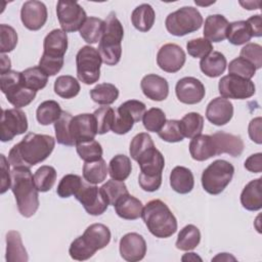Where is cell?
<instances>
[{
  "label": "cell",
  "mask_w": 262,
  "mask_h": 262,
  "mask_svg": "<svg viewBox=\"0 0 262 262\" xmlns=\"http://www.w3.org/2000/svg\"><path fill=\"white\" fill-rule=\"evenodd\" d=\"M55 140L52 136L28 133L8 154V161L13 167H32L45 161L52 152Z\"/></svg>",
  "instance_id": "1"
},
{
  "label": "cell",
  "mask_w": 262,
  "mask_h": 262,
  "mask_svg": "<svg viewBox=\"0 0 262 262\" xmlns=\"http://www.w3.org/2000/svg\"><path fill=\"white\" fill-rule=\"evenodd\" d=\"M11 191L18 212L26 218L32 217L39 208V194L34 176L28 167H13L11 171Z\"/></svg>",
  "instance_id": "2"
},
{
  "label": "cell",
  "mask_w": 262,
  "mask_h": 262,
  "mask_svg": "<svg viewBox=\"0 0 262 262\" xmlns=\"http://www.w3.org/2000/svg\"><path fill=\"white\" fill-rule=\"evenodd\" d=\"M142 220L149 232L159 238H167L177 231V220L169 207L161 200H151L143 208Z\"/></svg>",
  "instance_id": "3"
},
{
  "label": "cell",
  "mask_w": 262,
  "mask_h": 262,
  "mask_svg": "<svg viewBox=\"0 0 262 262\" xmlns=\"http://www.w3.org/2000/svg\"><path fill=\"white\" fill-rule=\"evenodd\" d=\"M123 37V26L116 13L112 11L104 19V30L97 49L102 62L107 66H115L120 61Z\"/></svg>",
  "instance_id": "4"
},
{
  "label": "cell",
  "mask_w": 262,
  "mask_h": 262,
  "mask_svg": "<svg viewBox=\"0 0 262 262\" xmlns=\"http://www.w3.org/2000/svg\"><path fill=\"white\" fill-rule=\"evenodd\" d=\"M140 167L138 183L148 192L156 191L162 184V171L165 167V159L162 152L152 146L141 154L136 160Z\"/></svg>",
  "instance_id": "5"
},
{
  "label": "cell",
  "mask_w": 262,
  "mask_h": 262,
  "mask_svg": "<svg viewBox=\"0 0 262 262\" xmlns=\"http://www.w3.org/2000/svg\"><path fill=\"white\" fill-rule=\"evenodd\" d=\"M0 79L2 93L15 108L27 106L35 99L37 91L26 86L21 72L10 70L1 74Z\"/></svg>",
  "instance_id": "6"
},
{
  "label": "cell",
  "mask_w": 262,
  "mask_h": 262,
  "mask_svg": "<svg viewBox=\"0 0 262 262\" xmlns=\"http://www.w3.org/2000/svg\"><path fill=\"white\" fill-rule=\"evenodd\" d=\"M203 21V16L196 8L183 6L168 14L165 26L171 35L182 37L198 31L202 27Z\"/></svg>",
  "instance_id": "7"
},
{
  "label": "cell",
  "mask_w": 262,
  "mask_h": 262,
  "mask_svg": "<svg viewBox=\"0 0 262 262\" xmlns=\"http://www.w3.org/2000/svg\"><path fill=\"white\" fill-rule=\"evenodd\" d=\"M234 173L232 164L225 160H216L211 163L202 174V185L210 194H219L230 183Z\"/></svg>",
  "instance_id": "8"
},
{
  "label": "cell",
  "mask_w": 262,
  "mask_h": 262,
  "mask_svg": "<svg viewBox=\"0 0 262 262\" xmlns=\"http://www.w3.org/2000/svg\"><path fill=\"white\" fill-rule=\"evenodd\" d=\"M101 57L92 46H83L76 55L77 77L84 84L91 85L97 82L100 78Z\"/></svg>",
  "instance_id": "9"
},
{
  "label": "cell",
  "mask_w": 262,
  "mask_h": 262,
  "mask_svg": "<svg viewBox=\"0 0 262 262\" xmlns=\"http://www.w3.org/2000/svg\"><path fill=\"white\" fill-rule=\"evenodd\" d=\"M145 112V104L139 100L130 99L123 102L116 112L112 131L119 135L128 133L133 128L134 123L142 120Z\"/></svg>",
  "instance_id": "10"
},
{
  "label": "cell",
  "mask_w": 262,
  "mask_h": 262,
  "mask_svg": "<svg viewBox=\"0 0 262 262\" xmlns=\"http://www.w3.org/2000/svg\"><path fill=\"white\" fill-rule=\"evenodd\" d=\"M56 15L61 27L66 33L80 31L87 15L82 6L75 1L60 0L56 5Z\"/></svg>",
  "instance_id": "11"
},
{
  "label": "cell",
  "mask_w": 262,
  "mask_h": 262,
  "mask_svg": "<svg viewBox=\"0 0 262 262\" xmlns=\"http://www.w3.org/2000/svg\"><path fill=\"white\" fill-rule=\"evenodd\" d=\"M218 90L221 97L226 99H246L253 96L256 92L254 82L232 74H228L220 79Z\"/></svg>",
  "instance_id": "12"
},
{
  "label": "cell",
  "mask_w": 262,
  "mask_h": 262,
  "mask_svg": "<svg viewBox=\"0 0 262 262\" xmlns=\"http://www.w3.org/2000/svg\"><path fill=\"white\" fill-rule=\"evenodd\" d=\"M27 130L28 119L21 110L14 107L2 111L0 122V139L2 142L12 140Z\"/></svg>",
  "instance_id": "13"
},
{
  "label": "cell",
  "mask_w": 262,
  "mask_h": 262,
  "mask_svg": "<svg viewBox=\"0 0 262 262\" xmlns=\"http://www.w3.org/2000/svg\"><path fill=\"white\" fill-rule=\"evenodd\" d=\"M75 196L82 204L85 211L92 216L103 214L108 207V202L100 187L88 182H83Z\"/></svg>",
  "instance_id": "14"
},
{
  "label": "cell",
  "mask_w": 262,
  "mask_h": 262,
  "mask_svg": "<svg viewBox=\"0 0 262 262\" xmlns=\"http://www.w3.org/2000/svg\"><path fill=\"white\" fill-rule=\"evenodd\" d=\"M186 60L183 49L174 43L164 44L158 51L157 63L161 70L167 73H176L182 69Z\"/></svg>",
  "instance_id": "15"
},
{
  "label": "cell",
  "mask_w": 262,
  "mask_h": 262,
  "mask_svg": "<svg viewBox=\"0 0 262 262\" xmlns=\"http://www.w3.org/2000/svg\"><path fill=\"white\" fill-rule=\"evenodd\" d=\"M70 133L75 145L94 139L97 134V124L93 114H80L73 117L70 123Z\"/></svg>",
  "instance_id": "16"
},
{
  "label": "cell",
  "mask_w": 262,
  "mask_h": 262,
  "mask_svg": "<svg viewBox=\"0 0 262 262\" xmlns=\"http://www.w3.org/2000/svg\"><path fill=\"white\" fill-rule=\"evenodd\" d=\"M178 100L185 104H196L203 100L206 94L204 84L196 78L184 77L175 86Z\"/></svg>",
  "instance_id": "17"
},
{
  "label": "cell",
  "mask_w": 262,
  "mask_h": 262,
  "mask_svg": "<svg viewBox=\"0 0 262 262\" xmlns=\"http://www.w3.org/2000/svg\"><path fill=\"white\" fill-rule=\"evenodd\" d=\"M47 15L45 4L37 0L25 2L20 9L21 23L30 31L40 30L45 25Z\"/></svg>",
  "instance_id": "18"
},
{
  "label": "cell",
  "mask_w": 262,
  "mask_h": 262,
  "mask_svg": "<svg viewBox=\"0 0 262 262\" xmlns=\"http://www.w3.org/2000/svg\"><path fill=\"white\" fill-rule=\"evenodd\" d=\"M119 251L121 257L129 262L140 261L146 254V243L137 232H129L120 239Z\"/></svg>",
  "instance_id": "19"
},
{
  "label": "cell",
  "mask_w": 262,
  "mask_h": 262,
  "mask_svg": "<svg viewBox=\"0 0 262 262\" xmlns=\"http://www.w3.org/2000/svg\"><path fill=\"white\" fill-rule=\"evenodd\" d=\"M43 54L42 56L63 60V56L68 49V35L60 29H54L46 35L43 42Z\"/></svg>",
  "instance_id": "20"
},
{
  "label": "cell",
  "mask_w": 262,
  "mask_h": 262,
  "mask_svg": "<svg viewBox=\"0 0 262 262\" xmlns=\"http://www.w3.org/2000/svg\"><path fill=\"white\" fill-rule=\"evenodd\" d=\"M232 116L233 105L224 97H215L207 105L206 118L213 125L223 126L231 120Z\"/></svg>",
  "instance_id": "21"
},
{
  "label": "cell",
  "mask_w": 262,
  "mask_h": 262,
  "mask_svg": "<svg viewBox=\"0 0 262 262\" xmlns=\"http://www.w3.org/2000/svg\"><path fill=\"white\" fill-rule=\"evenodd\" d=\"M212 136L216 156L228 154L231 157H239L244 150V141L238 135L223 131L215 132Z\"/></svg>",
  "instance_id": "22"
},
{
  "label": "cell",
  "mask_w": 262,
  "mask_h": 262,
  "mask_svg": "<svg viewBox=\"0 0 262 262\" xmlns=\"http://www.w3.org/2000/svg\"><path fill=\"white\" fill-rule=\"evenodd\" d=\"M143 94L155 101H162L168 97L169 84L167 80L156 74L144 76L140 82Z\"/></svg>",
  "instance_id": "23"
},
{
  "label": "cell",
  "mask_w": 262,
  "mask_h": 262,
  "mask_svg": "<svg viewBox=\"0 0 262 262\" xmlns=\"http://www.w3.org/2000/svg\"><path fill=\"white\" fill-rule=\"evenodd\" d=\"M87 246L96 253V251L105 248L111 242L110 228L101 223H93L89 225L82 234Z\"/></svg>",
  "instance_id": "24"
},
{
  "label": "cell",
  "mask_w": 262,
  "mask_h": 262,
  "mask_svg": "<svg viewBox=\"0 0 262 262\" xmlns=\"http://www.w3.org/2000/svg\"><path fill=\"white\" fill-rule=\"evenodd\" d=\"M228 20L222 14L207 16L204 25V37L210 42H221L226 38Z\"/></svg>",
  "instance_id": "25"
},
{
  "label": "cell",
  "mask_w": 262,
  "mask_h": 262,
  "mask_svg": "<svg viewBox=\"0 0 262 262\" xmlns=\"http://www.w3.org/2000/svg\"><path fill=\"white\" fill-rule=\"evenodd\" d=\"M241 203L248 211H259L262 208V178L251 180L241 193Z\"/></svg>",
  "instance_id": "26"
},
{
  "label": "cell",
  "mask_w": 262,
  "mask_h": 262,
  "mask_svg": "<svg viewBox=\"0 0 262 262\" xmlns=\"http://www.w3.org/2000/svg\"><path fill=\"white\" fill-rule=\"evenodd\" d=\"M117 215L126 220H135L141 217L143 206L137 198L126 193L114 205Z\"/></svg>",
  "instance_id": "27"
},
{
  "label": "cell",
  "mask_w": 262,
  "mask_h": 262,
  "mask_svg": "<svg viewBox=\"0 0 262 262\" xmlns=\"http://www.w3.org/2000/svg\"><path fill=\"white\" fill-rule=\"evenodd\" d=\"M189 154L195 161L203 162L215 157V148L211 135L200 134L191 138L189 142Z\"/></svg>",
  "instance_id": "28"
},
{
  "label": "cell",
  "mask_w": 262,
  "mask_h": 262,
  "mask_svg": "<svg viewBox=\"0 0 262 262\" xmlns=\"http://www.w3.org/2000/svg\"><path fill=\"white\" fill-rule=\"evenodd\" d=\"M5 259L7 262H27L29 260L20 233L16 230H9L6 233Z\"/></svg>",
  "instance_id": "29"
},
{
  "label": "cell",
  "mask_w": 262,
  "mask_h": 262,
  "mask_svg": "<svg viewBox=\"0 0 262 262\" xmlns=\"http://www.w3.org/2000/svg\"><path fill=\"white\" fill-rule=\"evenodd\" d=\"M170 185L178 193L185 194L192 190L194 178L192 172L183 166H176L170 174Z\"/></svg>",
  "instance_id": "30"
},
{
  "label": "cell",
  "mask_w": 262,
  "mask_h": 262,
  "mask_svg": "<svg viewBox=\"0 0 262 262\" xmlns=\"http://www.w3.org/2000/svg\"><path fill=\"white\" fill-rule=\"evenodd\" d=\"M227 66L226 57L219 51H212L207 56L201 58L200 69L210 78H216L221 76Z\"/></svg>",
  "instance_id": "31"
},
{
  "label": "cell",
  "mask_w": 262,
  "mask_h": 262,
  "mask_svg": "<svg viewBox=\"0 0 262 262\" xmlns=\"http://www.w3.org/2000/svg\"><path fill=\"white\" fill-rule=\"evenodd\" d=\"M156 19V13L151 5L147 3H143L138 5L131 14L132 25L139 32H147L149 31Z\"/></svg>",
  "instance_id": "32"
},
{
  "label": "cell",
  "mask_w": 262,
  "mask_h": 262,
  "mask_svg": "<svg viewBox=\"0 0 262 262\" xmlns=\"http://www.w3.org/2000/svg\"><path fill=\"white\" fill-rule=\"evenodd\" d=\"M108 168L105 161L101 158L94 162H85L83 166V177L86 182L98 184L105 180Z\"/></svg>",
  "instance_id": "33"
},
{
  "label": "cell",
  "mask_w": 262,
  "mask_h": 262,
  "mask_svg": "<svg viewBox=\"0 0 262 262\" xmlns=\"http://www.w3.org/2000/svg\"><path fill=\"white\" fill-rule=\"evenodd\" d=\"M103 30L104 20L95 16H89L80 29V36L85 42L89 44H95L100 41Z\"/></svg>",
  "instance_id": "34"
},
{
  "label": "cell",
  "mask_w": 262,
  "mask_h": 262,
  "mask_svg": "<svg viewBox=\"0 0 262 262\" xmlns=\"http://www.w3.org/2000/svg\"><path fill=\"white\" fill-rule=\"evenodd\" d=\"M60 105L55 100H45L41 102L36 111V118L39 124L43 126L55 123L61 116Z\"/></svg>",
  "instance_id": "35"
},
{
  "label": "cell",
  "mask_w": 262,
  "mask_h": 262,
  "mask_svg": "<svg viewBox=\"0 0 262 262\" xmlns=\"http://www.w3.org/2000/svg\"><path fill=\"white\" fill-rule=\"evenodd\" d=\"M201 242V232L200 229L193 225H185L178 233L176 241V248L181 251H190L193 250Z\"/></svg>",
  "instance_id": "36"
},
{
  "label": "cell",
  "mask_w": 262,
  "mask_h": 262,
  "mask_svg": "<svg viewBox=\"0 0 262 262\" xmlns=\"http://www.w3.org/2000/svg\"><path fill=\"white\" fill-rule=\"evenodd\" d=\"M92 100L101 105L114 103L119 96V89L112 83H100L90 90Z\"/></svg>",
  "instance_id": "37"
},
{
  "label": "cell",
  "mask_w": 262,
  "mask_h": 262,
  "mask_svg": "<svg viewBox=\"0 0 262 262\" xmlns=\"http://www.w3.org/2000/svg\"><path fill=\"white\" fill-rule=\"evenodd\" d=\"M131 171V160L125 155H117L110 161L108 174L112 179L124 181L129 177Z\"/></svg>",
  "instance_id": "38"
},
{
  "label": "cell",
  "mask_w": 262,
  "mask_h": 262,
  "mask_svg": "<svg viewBox=\"0 0 262 262\" xmlns=\"http://www.w3.org/2000/svg\"><path fill=\"white\" fill-rule=\"evenodd\" d=\"M80 89L78 80L70 75L59 76L54 82V92L64 99L74 98L79 94Z\"/></svg>",
  "instance_id": "39"
},
{
  "label": "cell",
  "mask_w": 262,
  "mask_h": 262,
  "mask_svg": "<svg viewBox=\"0 0 262 262\" xmlns=\"http://www.w3.org/2000/svg\"><path fill=\"white\" fill-rule=\"evenodd\" d=\"M182 135L187 138H193L200 135L204 128V118L199 113H188L179 121Z\"/></svg>",
  "instance_id": "40"
},
{
  "label": "cell",
  "mask_w": 262,
  "mask_h": 262,
  "mask_svg": "<svg viewBox=\"0 0 262 262\" xmlns=\"http://www.w3.org/2000/svg\"><path fill=\"white\" fill-rule=\"evenodd\" d=\"M226 38L233 45H243L248 43L251 40L252 35L246 20L230 23L227 28Z\"/></svg>",
  "instance_id": "41"
},
{
  "label": "cell",
  "mask_w": 262,
  "mask_h": 262,
  "mask_svg": "<svg viewBox=\"0 0 262 262\" xmlns=\"http://www.w3.org/2000/svg\"><path fill=\"white\" fill-rule=\"evenodd\" d=\"M56 170L52 166H41L34 174V181L36 187L41 192L50 190L56 181Z\"/></svg>",
  "instance_id": "42"
},
{
  "label": "cell",
  "mask_w": 262,
  "mask_h": 262,
  "mask_svg": "<svg viewBox=\"0 0 262 262\" xmlns=\"http://www.w3.org/2000/svg\"><path fill=\"white\" fill-rule=\"evenodd\" d=\"M73 116L68 112H62L60 118L54 123V130H55V137L59 144L73 146L75 145L71 133H70V123Z\"/></svg>",
  "instance_id": "43"
},
{
  "label": "cell",
  "mask_w": 262,
  "mask_h": 262,
  "mask_svg": "<svg viewBox=\"0 0 262 262\" xmlns=\"http://www.w3.org/2000/svg\"><path fill=\"white\" fill-rule=\"evenodd\" d=\"M77 154L85 162H94L102 158V147L94 139L82 141L76 144Z\"/></svg>",
  "instance_id": "44"
},
{
  "label": "cell",
  "mask_w": 262,
  "mask_h": 262,
  "mask_svg": "<svg viewBox=\"0 0 262 262\" xmlns=\"http://www.w3.org/2000/svg\"><path fill=\"white\" fill-rule=\"evenodd\" d=\"M21 73L26 86L32 90L38 91L47 85L48 76L39 67L28 68Z\"/></svg>",
  "instance_id": "45"
},
{
  "label": "cell",
  "mask_w": 262,
  "mask_h": 262,
  "mask_svg": "<svg viewBox=\"0 0 262 262\" xmlns=\"http://www.w3.org/2000/svg\"><path fill=\"white\" fill-rule=\"evenodd\" d=\"M83 182L84 181L79 175L67 174L60 179L56 188V193L62 199L75 195L81 188Z\"/></svg>",
  "instance_id": "46"
},
{
  "label": "cell",
  "mask_w": 262,
  "mask_h": 262,
  "mask_svg": "<svg viewBox=\"0 0 262 262\" xmlns=\"http://www.w3.org/2000/svg\"><path fill=\"white\" fill-rule=\"evenodd\" d=\"M93 116L97 124V134H105L112 130L116 113L111 106H100L94 113Z\"/></svg>",
  "instance_id": "47"
},
{
  "label": "cell",
  "mask_w": 262,
  "mask_h": 262,
  "mask_svg": "<svg viewBox=\"0 0 262 262\" xmlns=\"http://www.w3.org/2000/svg\"><path fill=\"white\" fill-rule=\"evenodd\" d=\"M166 115L159 107H151L142 117L144 128L149 132H159L166 123Z\"/></svg>",
  "instance_id": "48"
},
{
  "label": "cell",
  "mask_w": 262,
  "mask_h": 262,
  "mask_svg": "<svg viewBox=\"0 0 262 262\" xmlns=\"http://www.w3.org/2000/svg\"><path fill=\"white\" fill-rule=\"evenodd\" d=\"M100 189L103 192L104 196L106 198L108 205H112V206H114L122 195L129 193L128 188L124 183V181H119L115 179L107 180L100 187Z\"/></svg>",
  "instance_id": "49"
},
{
  "label": "cell",
  "mask_w": 262,
  "mask_h": 262,
  "mask_svg": "<svg viewBox=\"0 0 262 262\" xmlns=\"http://www.w3.org/2000/svg\"><path fill=\"white\" fill-rule=\"evenodd\" d=\"M155 146V143L150 137V135L148 133L145 132H141L136 134L131 142H130V147H129V152L131 158L136 161L138 159V157L143 154L145 150H147L148 148Z\"/></svg>",
  "instance_id": "50"
},
{
  "label": "cell",
  "mask_w": 262,
  "mask_h": 262,
  "mask_svg": "<svg viewBox=\"0 0 262 262\" xmlns=\"http://www.w3.org/2000/svg\"><path fill=\"white\" fill-rule=\"evenodd\" d=\"M228 73L251 80L256 73V68L250 61L239 56L229 62Z\"/></svg>",
  "instance_id": "51"
},
{
  "label": "cell",
  "mask_w": 262,
  "mask_h": 262,
  "mask_svg": "<svg viewBox=\"0 0 262 262\" xmlns=\"http://www.w3.org/2000/svg\"><path fill=\"white\" fill-rule=\"evenodd\" d=\"M17 44V34L15 30L8 25H0V52L1 54L12 51Z\"/></svg>",
  "instance_id": "52"
},
{
  "label": "cell",
  "mask_w": 262,
  "mask_h": 262,
  "mask_svg": "<svg viewBox=\"0 0 262 262\" xmlns=\"http://www.w3.org/2000/svg\"><path fill=\"white\" fill-rule=\"evenodd\" d=\"M158 135L164 141L171 143L182 141L184 138L178 120H167L163 128L158 132Z\"/></svg>",
  "instance_id": "53"
},
{
  "label": "cell",
  "mask_w": 262,
  "mask_h": 262,
  "mask_svg": "<svg viewBox=\"0 0 262 262\" xmlns=\"http://www.w3.org/2000/svg\"><path fill=\"white\" fill-rule=\"evenodd\" d=\"M186 49L190 56L194 58H203L213 51V45L205 38H196L186 43Z\"/></svg>",
  "instance_id": "54"
},
{
  "label": "cell",
  "mask_w": 262,
  "mask_h": 262,
  "mask_svg": "<svg viewBox=\"0 0 262 262\" xmlns=\"http://www.w3.org/2000/svg\"><path fill=\"white\" fill-rule=\"evenodd\" d=\"M69 254L72 259L78 260V261H84L91 258L95 252L92 251L87 244L85 243L84 238L81 236H78L76 239H74L69 248Z\"/></svg>",
  "instance_id": "55"
},
{
  "label": "cell",
  "mask_w": 262,
  "mask_h": 262,
  "mask_svg": "<svg viewBox=\"0 0 262 262\" xmlns=\"http://www.w3.org/2000/svg\"><path fill=\"white\" fill-rule=\"evenodd\" d=\"M239 56L250 61L256 70L262 67V47L257 43L246 44L239 53Z\"/></svg>",
  "instance_id": "56"
},
{
  "label": "cell",
  "mask_w": 262,
  "mask_h": 262,
  "mask_svg": "<svg viewBox=\"0 0 262 262\" xmlns=\"http://www.w3.org/2000/svg\"><path fill=\"white\" fill-rule=\"evenodd\" d=\"M9 161L4 155H0L1 166V189L0 192L4 193L11 186V172L9 167Z\"/></svg>",
  "instance_id": "57"
},
{
  "label": "cell",
  "mask_w": 262,
  "mask_h": 262,
  "mask_svg": "<svg viewBox=\"0 0 262 262\" xmlns=\"http://www.w3.org/2000/svg\"><path fill=\"white\" fill-rule=\"evenodd\" d=\"M261 124H262L261 117H257V118H254L253 120H251V122L249 123V127H248V132H249V136H250L251 140L257 144L262 143Z\"/></svg>",
  "instance_id": "58"
},
{
  "label": "cell",
  "mask_w": 262,
  "mask_h": 262,
  "mask_svg": "<svg viewBox=\"0 0 262 262\" xmlns=\"http://www.w3.org/2000/svg\"><path fill=\"white\" fill-rule=\"evenodd\" d=\"M245 168L253 173H261L262 172V154L257 152L250 156L244 164Z\"/></svg>",
  "instance_id": "59"
},
{
  "label": "cell",
  "mask_w": 262,
  "mask_h": 262,
  "mask_svg": "<svg viewBox=\"0 0 262 262\" xmlns=\"http://www.w3.org/2000/svg\"><path fill=\"white\" fill-rule=\"evenodd\" d=\"M252 37H261L262 36V19L260 14L253 15L246 20Z\"/></svg>",
  "instance_id": "60"
},
{
  "label": "cell",
  "mask_w": 262,
  "mask_h": 262,
  "mask_svg": "<svg viewBox=\"0 0 262 262\" xmlns=\"http://www.w3.org/2000/svg\"><path fill=\"white\" fill-rule=\"evenodd\" d=\"M10 67H11L10 59L5 54H1V74L10 71Z\"/></svg>",
  "instance_id": "61"
},
{
  "label": "cell",
  "mask_w": 262,
  "mask_h": 262,
  "mask_svg": "<svg viewBox=\"0 0 262 262\" xmlns=\"http://www.w3.org/2000/svg\"><path fill=\"white\" fill-rule=\"evenodd\" d=\"M239 4L248 9V10H253V9H258L260 7V1H246V2H243V1H239Z\"/></svg>",
  "instance_id": "62"
},
{
  "label": "cell",
  "mask_w": 262,
  "mask_h": 262,
  "mask_svg": "<svg viewBox=\"0 0 262 262\" xmlns=\"http://www.w3.org/2000/svg\"><path fill=\"white\" fill-rule=\"evenodd\" d=\"M230 260L235 261V258L233 256L229 255L228 253H220L212 259V261H230Z\"/></svg>",
  "instance_id": "63"
},
{
  "label": "cell",
  "mask_w": 262,
  "mask_h": 262,
  "mask_svg": "<svg viewBox=\"0 0 262 262\" xmlns=\"http://www.w3.org/2000/svg\"><path fill=\"white\" fill-rule=\"evenodd\" d=\"M181 260L182 261H196V260L202 261V258L199 257L195 253H186L182 256Z\"/></svg>",
  "instance_id": "64"
}]
</instances>
